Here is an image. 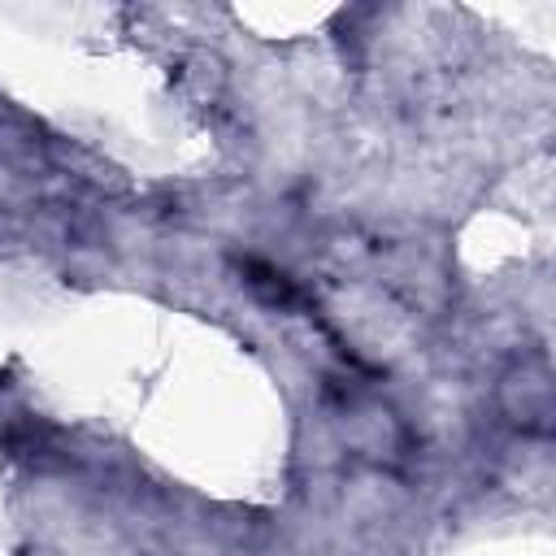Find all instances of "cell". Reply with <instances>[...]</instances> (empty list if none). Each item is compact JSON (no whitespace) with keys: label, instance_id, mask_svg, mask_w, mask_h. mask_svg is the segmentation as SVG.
<instances>
[{"label":"cell","instance_id":"cell-1","mask_svg":"<svg viewBox=\"0 0 556 556\" xmlns=\"http://www.w3.org/2000/svg\"><path fill=\"white\" fill-rule=\"evenodd\" d=\"M243 269H248V287H256L269 304H295V300H300L295 287L287 282V274H278V269H269V265H261V261H248Z\"/></svg>","mask_w":556,"mask_h":556}]
</instances>
